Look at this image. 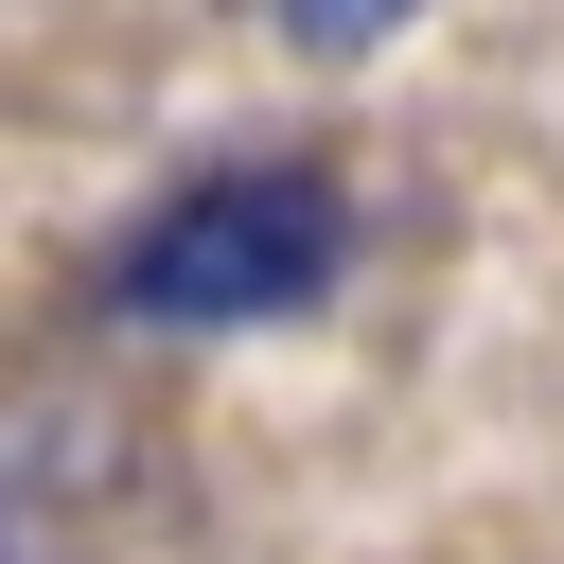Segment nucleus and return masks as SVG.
Here are the masks:
<instances>
[{"mask_svg": "<svg viewBox=\"0 0 564 564\" xmlns=\"http://www.w3.org/2000/svg\"><path fill=\"white\" fill-rule=\"evenodd\" d=\"M247 35H282V53H370V35H405L423 0H229Z\"/></svg>", "mask_w": 564, "mask_h": 564, "instance_id": "f03ea898", "label": "nucleus"}, {"mask_svg": "<svg viewBox=\"0 0 564 564\" xmlns=\"http://www.w3.org/2000/svg\"><path fill=\"white\" fill-rule=\"evenodd\" d=\"M352 282V194L317 159H212L176 176L123 247H106V300L159 317V335H247V317H317Z\"/></svg>", "mask_w": 564, "mask_h": 564, "instance_id": "f257e3e1", "label": "nucleus"}]
</instances>
